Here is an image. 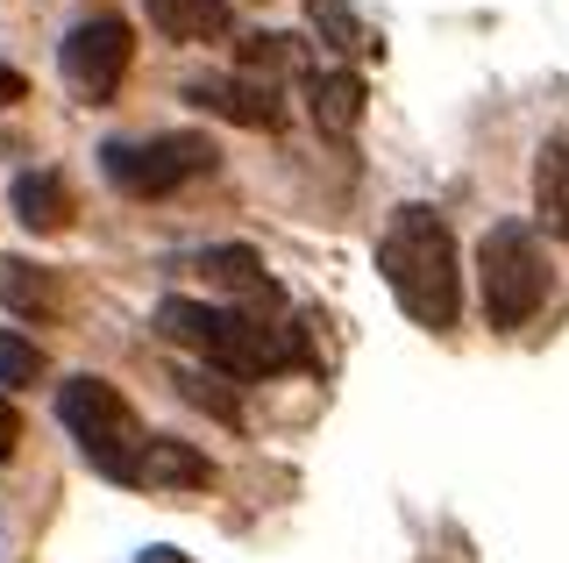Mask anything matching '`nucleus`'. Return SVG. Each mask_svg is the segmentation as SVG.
Here are the masks:
<instances>
[{
    "label": "nucleus",
    "mask_w": 569,
    "mask_h": 563,
    "mask_svg": "<svg viewBox=\"0 0 569 563\" xmlns=\"http://www.w3.org/2000/svg\"><path fill=\"white\" fill-rule=\"evenodd\" d=\"M142 8H150V29L164 43H221L236 29L228 0H142Z\"/></svg>",
    "instance_id": "10"
},
{
    "label": "nucleus",
    "mask_w": 569,
    "mask_h": 563,
    "mask_svg": "<svg viewBox=\"0 0 569 563\" xmlns=\"http://www.w3.org/2000/svg\"><path fill=\"white\" fill-rule=\"evenodd\" d=\"M178 393H186L192 407H207L213 421H228V428H242V399L228 393V378H221V372H207V364H200V372H178Z\"/></svg>",
    "instance_id": "18"
},
{
    "label": "nucleus",
    "mask_w": 569,
    "mask_h": 563,
    "mask_svg": "<svg viewBox=\"0 0 569 563\" xmlns=\"http://www.w3.org/2000/svg\"><path fill=\"white\" fill-rule=\"evenodd\" d=\"M186 271L207 278V293H221L228 307H249V314H278V278L263 271L257 250H242V243H213V250L186 257Z\"/></svg>",
    "instance_id": "7"
},
{
    "label": "nucleus",
    "mask_w": 569,
    "mask_h": 563,
    "mask_svg": "<svg viewBox=\"0 0 569 563\" xmlns=\"http://www.w3.org/2000/svg\"><path fill=\"white\" fill-rule=\"evenodd\" d=\"M0 300L22 314V322H43V314H58V307H64V293H58V278H50L43 264L8 257V264H0Z\"/></svg>",
    "instance_id": "14"
},
{
    "label": "nucleus",
    "mask_w": 569,
    "mask_h": 563,
    "mask_svg": "<svg viewBox=\"0 0 569 563\" xmlns=\"http://www.w3.org/2000/svg\"><path fill=\"white\" fill-rule=\"evenodd\" d=\"M299 65H307L299 37H249L242 43V79H257V86H278L284 72H299Z\"/></svg>",
    "instance_id": "16"
},
{
    "label": "nucleus",
    "mask_w": 569,
    "mask_h": 563,
    "mask_svg": "<svg viewBox=\"0 0 569 563\" xmlns=\"http://www.w3.org/2000/svg\"><path fill=\"white\" fill-rule=\"evenodd\" d=\"M50 372L43 343H29L22 328H0V393H14V385H36Z\"/></svg>",
    "instance_id": "17"
},
{
    "label": "nucleus",
    "mask_w": 569,
    "mask_h": 563,
    "mask_svg": "<svg viewBox=\"0 0 569 563\" xmlns=\"http://www.w3.org/2000/svg\"><path fill=\"white\" fill-rule=\"evenodd\" d=\"M71 186H64V171H22L14 179V221L22 228H36V236H58V228H71Z\"/></svg>",
    "instance_id": "12"
},
{
    "label": "nucleus",
    "mask_w": 569,
    "mask_h": 563,
    "mask_svg": "<svg viewBox=\"0 0 569 563\" xmlns=\"http://www.w3.org/2000/svg\"><path fill=\"white\" fill-rule=\"evenodd\" d=\"M378 271L391 286V300L406 307L413 328H456L462 314V257H456V236L435 207L406 200L385 215V236H378Z\"/></svg>",
    "instance_id": "2"
},
{
    "label": "nucleus",
    "mask_w": 569,
    "mask_h": 563,
    "mask_svg": "<svg viewBox=\"0 0 569 563\" xmlns=\"http://www.w3.org/2000/svg\"><path fill=\"white\" fill-rule=\"evenodd\" d=\"M213 165H221V150H213V136H200V129L114 136V144H100L107 186L129 192V200H164V192L192 186V179H213Z\"/></svg>",
    "instance_id": "5"
},
{
    "label": "nucleus",
    "mask_w": 569,
    "mask_h": 563,
    "mask_svg": "<svg viewBox=\"0 0 569 563\" xmlns=\"http://www.w3.org/2000/svg\"><path fill=\"white\" fill-rule=\"evenodd\" d=\"M186 100L200 115H213V121H236V129H278V121H284L278 86H257V79H242V72H200V79H186Z\"/></svg>",
    "instance_id": "8"
},
{
    "label": "nucleus",
    "mask_w": 569,
    "mask_h": 563,
    "mask_svg": "<svg viewBox=\"0 0 569 563\" xmlns=\"http://www.w3.org/2000/svg\"><path fill=\"white\" fill-rule=\"evenodd\" d=\"M307 29L335 58H370V50H378V37L363 29V14H356L349 0H307Z\"/></svg>",
    "instance_id": "15"
},
{
    "label": "nucleus",
    "mask_w": 569,
    "mask_h": 563,
    "mask_svg": "<svg viewBox=\"0 0 569 563\" xmlns=\"http://www.w3.org/2000/svg\"><path fill=\"white\" fill-rule=\"evenodd\" d=\"M14 450H22V414H14V399L0 393V464H8Z\"/></svg>",
    "instance_id": "19"
},
{
    "label": "nucleus",
    "mask_w": 569,
    "mask_h": 563,
    "mask_svg": "<svg viewBox=\"0 0 569 563\" xmlns=\"http://www.w3.org/2000/svg\"><path fill=\"white\" fill-rule=\"evenodd\" d=\"M157 336L192 349L207 372L221 378H278V372H307L313 349L299 322H278V314H249V307H221V300H157Z\"/></svg>",
    "instance_id": "1"
},
{
    "label": "nucleus",
    "mask_w": 569,
    "mask_h": 563,
    "mask_svg": "<svg viewBox=\"0 0 569 563\" xmlns=\"http://www.w3.org/2000/svg\"><path fill=\"white\" fill-rule=\"evenodd\" d=\"M22 100H29V79L14 72V65H0V115H8V108H22Z\"/></svg>",
    "instance_id": "20"
},
{
    "label": "nucleus",
    "mask_w": 569,
    "mask_h": 563,
    "mask_svg": "<svg viewBox=\"0 0 569 563\" xmlns=\"http://www.w3.org/2000/svg\"><path fill=\"white\" fill-rule=\"evenodd\" d=\"M548 286H556V271H548V250H541V236H533V221H491L485 243H477L485 322L498 328V336L527 328L533 314L548 307Z\"/></svg>",
    "instance_id": "4"
},
{
    "label": "nucleus",
    "mask_w": 569,
    "mask_h": 563,
    "mask_svg": "<svg viewBox=\"0 0 569 563\" xmlns=\"http://www.w3.org/2000/svg\"><path fill=\"white\" fill-rule=\"evenodd\" d=\"M136 563H192V556H178V550H142Z\"/></svg>",
    "instance_id": "21"
},
{
    "label": "nucleus",
    "mask_w": 569,
    "mask_h": 563,
    "mask_svg": "<svg viewBox=\"0 0 569 563\" xmlns=\"http://www.w3.org/2000/svg\"><path fill=\"white\" fill-rule=\"evenodd\" d=\"M136 485H150V492H207L213 464L192 443H178V435H150V443H142V478Z\"/></svg>",
    "instance_id": "11"
},
{
    "label": "nucleus",
    "mask_w": 569,
    "mask_h": 563,
    "mask_svg": "<svg viewBox=\"0 0 569 563\" xmlns=\"http://www.w3.org/2000/svg\"><path fill=\"white\" fill-rule=\"evenodd\" d=\"M129 65H136V29L107 8L86 14V22H71L64 43H58V72L86 108H107V100L121 93V79H129Z\"/></svg>",
    "instance_id": "6"
},
{
    "label": "nucleus",
    "mask_w": 569,
    "mask_h": 563,
    "mask_svg": "<svg viewBox=\"0 0 569 563\" xmlns=\"http://www.w3.org/2000/svg\"><path fill=\"white\" fill-rule=\"evenodd\" d=\"M58 421L71 428L79 456L100 471L107 485H136L142 478V443H150V428H142V414L129 407V393H121V385H107L93 372L64 378L58 385Z\"/></svg>",
    "instance_id": "3"
},
{
    "label": "nucleus",
    "mask_w": 569,
    "mask_h": 563,
    "mask_svg": "<svg viewBox=\"0 0 569 563\" xmlns=\"http://www.w3.org/2000/svg\"><path fill=\"white\" fill-rule=\"evenodd\" d=\"M363 108H370L363 72H349V65H335V72H307V115H313V129L328 136V144H349V136L363 129Z\"/></svg>",
    "instance_id": "9"
},
{
    "label": "nucleus",
    "mask_w": 569,
    "mask_h": 563,
    "mask_svg": "<svg viewBox=\"0 0 569 563\" xmlns=\"http://www.w3.org/2000/svg\"><path fill=\"white\" fill-rule=\"evenodd\" d=\"M533 207L569 243V129L541 136V150H533Z\"/></svg>",
    "instance_id": "13"
}]
</instances>
